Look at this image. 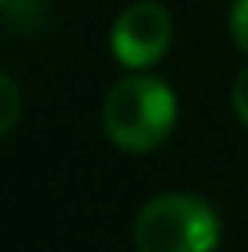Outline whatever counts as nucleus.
Segmentation results:
<instances>
[{
  "instance_id": "20e7f679",
  "label": "nucleus",
  "mask_w": 248,
  "mask_h": 252,
  "mask_svg": "<svg viewBox=\"0 0 248 252\" xmlns=\"http://www.w3.org/2000/svg\"><path fill=\"white\" fill-rule=\"evenodd\" d=\"M44 14H48L44 0H7L3 7V21L17 31H34L44 21Z\"/></svg>"
},
{
  "instance_id": "7ed1b4c3",
  "label": "nucleus",
  "mask_w": 248,
  "mask_h": 252,
  "mask_svg": "<svg viewBox=\"0 0 248 252\" xmlns=\"http://www.w3.org/2000/svg\"><path fill=\"white\" fill-rule=\"evenodd\" d=\"M173 38V21L157 0H136L116 17L109 31V48L116 62L129 72H143L157 65L170 48Z\"/></svg>"
},
{
  "instance_id": "f257e3e1",
  "label": "nucleus",
  "mask_w": 248,
  "mask_h": 252,
  "mask_svg": "<svg viewBox=\"0 0 248 252\" xmlns=\"http://www.w3.org/2000/svg\"><path fill=\"white\" fill-rule=\"evenodd\" d=\"M177 123V95L157 79L133 72L106 92L102 102V129L126 154H150L170 136Z\"/></svg>"
},
{
  "instance_id": "f03ea898",
  "label": "nucleus",
  "mask_w": 248,
  "mask_h": 252,
  "mask_svg": "<svg viewBox=\"0 0 248 252\" xmlns=\"http://www.w3.org/2000/svg\"><path fill=\"white\" fill-rule=\"evenodd\" d=\"M218 242V211L187 191L157 194L133 218V246L139 252H214Z\"/></svg>"
},
{
  "instance_id": "423d86ee",
  "label": "nucleus",
  "mask_w": 248,
  "mask_h": 252,
  "mask_svg": "<svg viewBox=\"0 0 248 252\" xmlns=\"http://www.w3.org/2000/svg\"><path fill=\"white\" fill-rule=\"evenodd\" d=\"M228 31H231V41L248 55V0H235V3H231Z\"/></svg>"
},
{
  "instance_id": "6e6552de",
  "label": "nucleus",
  "mask_w": 248,
  "mask_h": 252,
  "mask_svg": "<svg viewBox=\"0 0 248 252\" xmlns=\"http://www.w3.org/2000/svg\"><path fill=\"white\" fill-rule=\"evenodd\" d=\"M3 7H7V0H0V17H3Z\"/></svg>"
},
{
  "instance_id": "39448f33",
  "label": "nucleus",
  "mask_w": 248,
  "mask_h": 252,
  "mask_svg": "<svg viewBox=\"0 0 248 252\" xmlns=\"http://www.w3.org/2000/svg\"><path fill=\"white\" fill-rule=\"evenodd\" d=\"M17 123H21V89L7 72H0V136H7Z\"/></svg>"
},
{
  "instance_id": "0eeeda50",
  "label": "nucleus",
  "mask_w": 248,
  "mask_h": 252,
  "mask_svg": "<svg viewBox=\"0 0 248 252\" xmlns=\"http://www.w3.org/2000/svg\"><path fill=\"white\" fill-rule=\"evenodd\" d=\"M231 109H235L238 123L248 129V65L238 72V79L231 85Z\"/></svg>"
}]
</instances>
